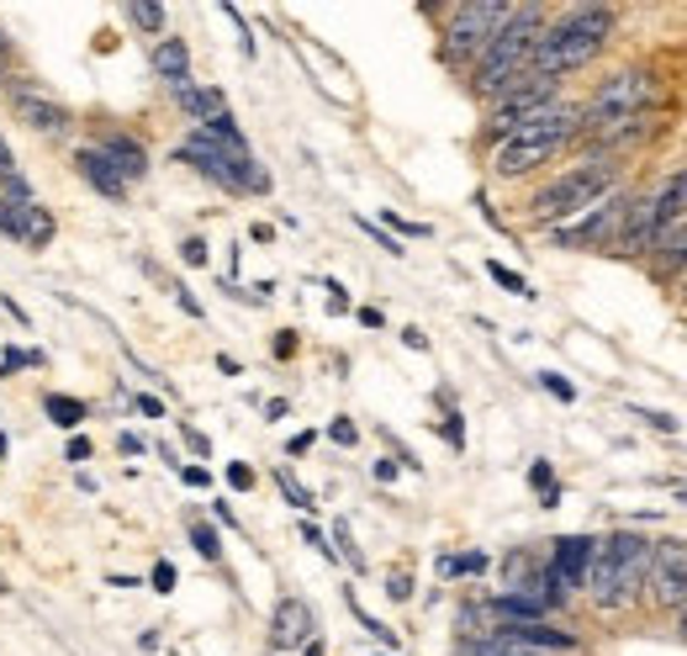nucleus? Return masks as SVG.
<instances>
[{
	"instance_id": "obj_41",
	"label": "nucleus",
	"mask_w": 687,
	"mask_h": 656,
	"mask_svg": "<svg viewBox=\"0 0 687 656\" xmlns=\"http://www.w3.org/2000/svg\"><path fill=\"white\" fill-rule=\"evenodd\" d=\"M138 408H143L148 418H165V403H159V397H138Z\"/></svg>"
},
{
	"instance_id": "obj_4",
	"label": "nucleus",
	"mask_w": 687,
	"mask_h": 656,
	"mask_svg": "<svg viewBox=\"0 0 687 656\" xmlns=\"http://www.w3.org/2000/svg\"><path fill=\"white\" fill-rule=\"evenodd\" d=\"M645 561H650V540L635 530H614L593 545V566H587V587H593L597 608H624L645 587Z\"/></svg>"
},
{
	"instance_id": "obj_8",
	"label": "nucleus",
	"mask_w": 687,
	"mask_h": 656,
	"mask_svg": "<svg viewBox=\"0 0 687 656\" xmlns=\"http://www.w3.org/2000/svg\"><path fill=\"white\" fill-rule=\"evenodd\" d=\"M645 593H650L656 608H687V540H677V535L650 540Z\"/></svg>"
},
{
	"instance_id": "obj_24",
	"label": "nucleus",
	"mask_w": 687,
	"mask_h": 656,
	"mask_svg": "<svg viewBox=\"0 0 687 656\" xmlns=\"http://www.w3.org/2000/svg\"><path fill=\"white\" fill-rule=\"evenodd\" d=\"M476 656H540V652H529V646H523V641H513V635H492V641H481V646H476Z\"/></svg>"
},
{
	"instance_id": "obj_12",
	"label": "nucleus",
	"mask_w": 687,
	"mask_h": 656,
	"mask_svg": "<svg viewBox=\"0 0 687 656\" xmlns=\"http://www.w3.org/2000/svg\"><path fill=\"white\" fill-rule=\"evenodd\" d=\"M593 535H561L555 540V551H550V583L571 593V587H587V566H593Z\"/></svg>"
},
{
	"instance_id": "obj_19",
	"label": "nucleus",
	"mask_w": 687,
	"mask_h": 656,
	"mask_svg": "<svg viewBox=\"0 0 687 656\" xmlns=\"http://www.w3.org/2000/svg\"><path fill=\"white\" fill-rule=\"evenodd\" d=\"M175 101H180V106H186L190 117L201 122V127H207V122L212 117H222V112H228V101H222V91H212V85H175Z\"/></svg>"
},
{
	"instance_id": "obj_10",
	"label": "nucleus",
	"mask_w": 687,
	"mask_h": 656,
	"mask_svg": "<svg viewBox=\"0 0 687 656\" xmlns=\"http://www.w3.org/2000/svg\"><path fill=\"white\" fill-rule=\"evenodd\" d=\"M624 207H629V201L603 196V201L587 207L576 222L555 228V243H561V249H597V243H614L618 239V222H624Z\"/></svg>"
},
{
	"instance_id": "obj_13",
	"label": "nucleus",
	"mask_w": 687,
	"mask_h": 656,
	"mask_svg": "<svg viewBox=\"0 0 687 656\" xmlns=\"http://www.w3.org/2000/svg\"><path fill=\"white\" fill-rule=\"evenodd\" d=\"M11 101H17L22 122H32L38 133H64V127L74 122L70 106H64V101H53L43 85H17V91H11Z\"/></svg>"
},
{
	"instance_id": "obj_7",
	"label": "nucleus",
	"mask_w": 687,
	"mask_h": 656,
	"mask_svg": "<svg viewBox=\"0 0 687 656\" xmlns=\"http://www.w3.org/2000/svg\"><path fill=\"white\" fill-rule=\"evenodd\" d=\"M519 6H502V0H471V6H455L450 27H445V53L450 59H476V53L492 49L502 27L513 22Z\"/></svg>"
},
{
	"instance_id": "obj_22",
	"label": "nucleus",
	"mask_w": 687,
	"mask_h": 656,
	"mask_svg": "<svg viewBox=\"0 0 687 656\" xmlns=\"http://www.w3.org/2000/svg\"><path fill=\"white\" fill-rule=\"evenodd\" d=\"M43 408L59 429H80V424H85V403H80V397H59V392H53V397H43Z\"/></svg>"
},
{
	"instance_id": "obj_18",
	"label": "nucleus",
	"mask_w": 687,
	"mask_h": 656,
	"mask_svg": "<svg viewBox=\"0 0 687 656\" xmlns=\"http://www.w3.org/2000/svg\"><path fill=\"white\" fill-rule=\"evenodd\" d=\"M148 64L165 74L169 85H186V80H190V49L180 43V38H159L154 53H148Z\"/></svg>"
},
{
	"instance_id": "obj_11",
	"label": "nucleus",
	"mask_w": 687,
	"mask_h": 656,
	"mask_svg": "<svg viewBox=\"0 0 687 656\" xmlns=\"http://www.w3.org/2000/svg\"><path fill=\"white\" fill-rule=\"evenodd\" d=\"M0 233L6 239L27 243V249H43L53 239V212H48L43 201H0Z\"/></svg>"
},
{
	"instance_id": "obj_20",
	"label": "nucleus",
	"mask_w": 687,
	"mask_h": 656,
	"mask_svg": "<svg viewBox=\"0 0 687 656\" xmlns=\"http://www.w3.org/2000/svg\"><path fill=\"white\" fill-rule=\"evenodd\" d=\"M650 207H656V222H662V228H672V222H687V170L672 175L662 191L650 196Z\"/></svg>"
},
{
	"instance_id": "obj_14",
	"label": "nucleus",
	"mask_w": 687,
	"mask_h": 656,
	"mask_svg": "<svg viewBox=\"0 0 687 656\" xmlns=\"http://www.w3.org/2000/svg\"><path fill=\"white\" fill-rule=\"evenodd\" d=\"M312 631H318V619H312V604L308 598H281L275 614H270V641L291 652V646H308Z\"/></svg>"
},
{
	"instance_id": "obj_35",
	"label": "nucleus",
	"mask_w": 687,
	"mask_h": 656,
	"mask_svg": "<svg viewBox=\"0 0 687 656\" xmlns=\"http://www.w3.org/2000/svg\"><path fill=\"white\" fill-rule=\"evenodd\" d=\"M386 593H392L397 604H403V598H413V577H407V572H392V583H386Z\"/></svg>"
},
{
	"instance_id": "obj_39",
	"label": "nucleus",
	"mask_w": 687,
	"mask_h": 656,
	"mask_svg": "<svg viewBox=\"0 0 687 656\" xmlns=\"http://www.w3.org/2000/svg\"><path fill=\"white\" fill-rule=\"evenodd\" d=\"M635 418H645V424H656V429H677V418H666V414H650V408H635Z\"/></svg>"
},
{
	"instance_id": "obj_28",
	"label": "nucleus",
	"mask_w": 687,
	"mask_h": 656,
	"mask_svg": "<svg viewBox=\"0 0 687 656\" xmlns=\"http://www.w3.org/2000/svg\"><path fill=\"white\" fill-rule=\"evenodd\" d=\"M190 545H196V551H201L207 561L222 556V545H217V530H212V524H190Z\"/></svg>"
},
{
	"instance_id": "obj_29",
	"label": "nucleus",
	"mask_w": 687,
	"mask_h": 656,
	"mask_svg": "<svg viewBox=\"0 0 687 656\" xmlns=\"http://www.w3.org/2000/svg\"><path fill=\"white\" fill-rule=\"evenodd\" d=\"M529 482L540 487V492H545V503H555V498H561V492H555V471H550L545 461H534L529 466Z\"/></svg>"
},
{
	"instance_id": "obj_36",
	"label": "nucleus",
	"mask_w": 687,
	"mask_h": 656,
	"mask_svg": "<svg viewBox=\"0 0 687 656\" xmlns=\"http://www.w3.org/2000/svg\"><path fill=\"white\" fill-rule=\"evenodd\" d=\"M169 587H175V566L159 561V566H154V593H169Z\"/></svg>"
},
{
	"instance_id": "obj_21",
	"label": "nucleus",
	"mask_w": 687,
	"mask_h": 656,
	"mask_svg": "<svg viewBox=\"0 0 687 656\" xmlns=\"http://www.w3.org/2000/svg\"><path fill=\"white\" fill-rule=\"evenodd\" d=\"M80 175H85V180H91L101 196H112V201H122V196H127V186H122L117 175H112V165L101 159V148H80Z\"/></svg>"
},
{
	"instance_id": "obj_6",
	"label": "nucleus",
	"mask_w": 687,
	"mask_h": 656,
	"mask_svg": "<svg viewBox=\"0 0 687 656\" xmlns=\"http://www.w3.org/2000/svg\"><path fill=\"white\" fill-rule=\"evenodd\" d=\"M614 191V159H582V165H571L566 175H555L545 191L534 196V207H529V218L540 222V228H566L571 218H582L587 207H597L603 196Z\"/></svg>"
},
{
	"instance_id": "obj_17",
	"label": "nucleus",
	"mask_w": 687,
	"mask_h": 656,
	"mask_svg": "<svg viewBox=\"0 0 687 656\" xmlns=\"http://www.w3.org/2000/svg\"><path fill=\"white\" fill-rule=\"evenodd\" d=\"M650 249H656V270H662V275H683V270H687V222L662 228Z\"/></svg>"
},
{
	"instance_id": "obj_47",
	"label": "nucleus",
	"mask_w": 687,
	"mask_h": 656,
	"mask_svg": "<svg viewBox=\"0 0 687 656\" xmlns=\"http://www.w3.org/2000/svg\"><path fill=\"white\" fill-rule=\"evenodd\" d=\"M683 635H687V614H683Z\"/></svg>"
},
{
	"instance_id": "obj_27",
	"label": "nucleus",
	"mask_w": 687,
	"mask_h": 656,
	"mask_svg": "<svg viewBox=\"0 0 687 656\" xmlns=\"http://www.w3.org/2000/svg\"><path fill=\"white\" fill-rule=\"evenodd\" d=\"M127 17H133L143 32H159V27H165V6H154V0H133Z\"/></svg>"
},
{
	"instance_id": "obj_42",
	"label": "nucleus",
	"mask_w": 687,
	"mask_h": 656,
	"mask_svg": "<svg viewBox=\"0 0 687 656\" xmlns=\"http://www.w3.org/2000/svg\"><path fill=\"white\" fill-rule=\"evenodd\" d=\"M186 445L196 450V456H207V435H196V429H186Z\"/></svg>"
},
{
	"instance_id": "obj_34",
	"label": "nucleus",
	"mask_w": 687,
	"mask_h": 656,
	"mask_svg": "<svg viewBox=\"0 0 687 656\" xmlns=\"http://www.w3.org/2000/svg\"><path fill=\"white\" fill-rule=\"evenodd\" d=\"M228 487H238V492H249V487H254V471H249V466H243V461H233V466H228Z\"/></svg>"
},
{
	"instance_id": "obj_45",
	"label": "nucleus",
	"mask_w": 687,
	"mask_h": 656,
	"mask_svg": "<svg viewBox=\"0 0 687 656\" xmlns=\"http://www.w3.org/2000/svg\"><path fill=\"white\" fill-rule=\"evenodd\" d=\"M275 355H281V361H285V355H296V340H291V334H281V340H275Z\"/></svg>"
},
{
	"instance_id": "obj_38",
	"label": "nucleus",
	"mask_w": 687,
	"mask_h": 656,
	"mask_svg": "<svg viewBox=\"0 0 687 656\" xmlns=\"http://www.w3.org/2000/svg\"><path fill=\"white\" fill-rule=\"evenodd\" d=\"M329 313H350V296H344L339 281H329Z\"/></svg>"
},
{
	"instance_id": "obj_16",
	"label": "nucleus",
	"mask_w": 687,
	"mask_h": 656,
	"mask_svg": "<svg viewBox=\"0 0 687 656\" xmlns=\"http://www.w3.org/2000/svg\"><path fill=\"white\" fill-rule=\"evenodd\" d=\"M101 159L112 165V175H117L122 186H133V180H143V175H148V154H143L133 138H122V133L101 144Z\"/></svg>"
},
{
	"instance_id": "obj_43",
	"label": "nucleus",
	"mask_w": 687,
	"mask_h": 656,
	"mask_svg": "<svg viewBox=\"0 0 687 656\" xmlns=\"http://www.w3.org/2000/svg\"><path fill=\"white\" fill-rule=\"evenodd\" d=\"M360 323H365V329H381V308H360Z\"/></svg>"
},
{
	"instance_id": "obj_15",
	"label": "nucleus",
	"mask_w": 687,
	"mask_h": 656,
	"mask_svg": "<svg viewBox=\"0 0 687 656\" xmlns=\"http://www.w3.org/2000/svg\"><path fill=\"white\" fill-rule=\"evenodd\" d=\"M656 233H662V222H656V207L650 201H629L624 207V222H618V249L624 254H641V249H650L656 243Z\"/></svg>"
},
{
	"instance_id": "obj_5",
	"label": "nucleus",
	"mask_w": 687,
	"mask_h": 656,
	"mask_svg": "<svg viewBox=\"0 0 687 656\" xmlns=\"http://www.w3.org/2000/svg\"><path fill=\"white\" fill-rule=\"evenodd\" d=\"M576 133V106H545L540 117H529L519 122L508 138H498V154H492V170L498 175H529V170H540L545 159H555L561 148H566V138Z\"/></svg>"
},
{
	"instance_id": "obj_23",
	"label": "nucleus",
	"mask_w": 687,
	"mask_h": 656,
	"mask_svg": "<svg viewBox=\"0 0 687 656\" xmlns=\"http://www.w3.org/2000/svg\"><path fill=\"white\" fill-rule=\"evenodd\" d=\"M487 572V556L481 551H466V556H439V577H476Z\"/></svg>"
},
{
	"instance_id": "obj_3",
	"label": "nucleus",
	"mask_w": 687,
	"mask_h": 656,
	"mask_svg": "<svg viewBox=\"0 0 687 656\" xmlns=\"http://www.w3.org/2000/svg\"><path fill=\"white\" fill-rule=\"evenodd\" d=\"M650 106H656V74L618 70V74H608L593 91V101L576 112V127L603 138V144H618V138H629V133L641 127Z\"/></svg>"
},
{
	"instance_id": "obj_40",
	"label": "nucleus",
	"mask_w": 687,
	"mask_h": 656,
	"mask_svg": "<svg viewBox=\"0 0 687 656\" xmlns=\"http://www.w3.org/2000/svg\"><path fill=\"white\" fill-rule=\"evenodd\" d=\"M180 477H186L190 487H207V482H212V477H207V471H201V466H180Z\"/></svg>"
},
{
	"instance_id": "obj_44",
	"label": "nucleus",
	"mask_w": 687,
	"mask_h": 656,
	"mask_svg": "<svg viewBox=\"0 0 687 656\" xmlns=\"http://www.w3.org/2000/svg\"><path fill=\"white\" fill-rule=\"evenodd\" d=\"M397 477V461H376V482H392Z\"/></svg>"
},
{
	"instance_id": "obj_9",
	"label": "nucleus",
	"mask_w": 687,
	"mask_h": 656,
	"mask_svg": "<svg viewBox=\"0 0 687 656\" xmlns=\"http://www.w3.org/2000/svg\"><path fill=\"white\" fill-rule=\"evenodd\" d=\"M545 106H555V80H540V74H529L523 85H513L508 96H498V106H492V117H487V133L492 138H508L519 122L540 117Z\"/></svg>"
},
{
	"instance_id": "obj_33",
	"label": "nucleus",
	"mask_w": 687,
	"mask_h": 656,
	"mask_svg": "<svg viewBox=\"0 0 687 656\" xmlns=\"http://www.w3.org/2000/svg\"><path fill=\"white\" fill-rule=\"evenodd\" d=\"M329 435H333V445H355V439H360V429H355V424H350V418H333V424H329Z\"/></svg>"
},
{
	"instance_id": "obj_26",
	"label": "nucleus",
	"mask_w": 687,
	"mask_h": 656,
	"mask_svg": "<svg viewBox=\"0 0 687 656\" xmlns=\"http://www.w3.org/2000/svg\"><path fill=\"white\" fill-rule=\"evenodd\" d=\"M487 275L498 281L502 292H513V296H534V292H529V281H523L519 270H508V265H502V260H487Z\"/></svg>"
},
{
	"instance_id": "obj_25",
	"label": "nucleus",
	"mask_w": 687,
	"mask_h": 656,
	"mask_svg": "<svg viewBox=\"0 0 687 656\" xmlns=\"http://www.w3.org/2000/svg\"><path fill=\"white\" fill-rule=\"evenodd\" d=\"M275 487H281V492H285V503H296V509H302V513H312V509H318V503H312V492H308V487H302V482H296V477H291L285 466H281V471H275Z\"/></svg>"
},
{
	"instance_id": "obj_46",
	"label": "nucleus",
	"mask_w": 687,
	"mask_h": 656,
	"mask_svg": "<svg viewBox=\"0 0 687 656\" xmlns=\"http://www.w3.org/2000/svg\"><path fill=\"white\" fill-rule=\"evenodd\" d=\"M0 64H6V38H0Z\"/></svg>"
},
{
	"instance_id": "obj_37",
	"label": "nucleus",
	"mask_w": 687,
	"mask_h": 656,
	"mask_svg": "<svg viewBox=\"0 0 687 656\" xmlns=\"http://www.w3.org/2000/svg\"><path fill=\"white\" fill-rule=\"evenodd\" d=\"M180 254H186V265H207V243H201V239H186Z\"/></svg>"
},
{
	"instance_id": "obj_2",
	"label": "nucleus",
	"mask_w": 687,
	"mask_h": 656,
	"mask_svg": "<svg viewBox=\"0 0 687 656\" xmlns=\"http://www.w3.org/2000/svg\"><path fill=\"white\" fill-rule=\"evenodd\" d=\"M614 22L618 17L608 6H571L561 22L545 27L540 53H534V74L540 80H561V74L593 64L597 53H603V43L614 38Z\"/></svg>"
},
{
	"instance_id": "obj_30",
	"label": "nucleus",
	"mask_w": 687,
	"mask_h": 656,
	"mask_svg": "<svg viewBox=\"0 0 687 656\" xmlns=\"http://www.w3.org/2000/svg\"><path fill=\"white\" fill-rule=\"evenodd\" d=\"M540 387H545V392H555L561 403H571V397H576V387H571L566 376H555V371H540Z\"/></svg>"
},
{
	"instance_id": "obj_31",
	"label": "nucleus",
	"mask_w": 687,
	"mask_h": 656,
	"mask_svg": "<svg viewBox=\"0 0 687 656\" xmlns=\"http://www.w3.org/2000/svg\"><path fill=\"white\" fill-rule=\"evenodd\" d=\"M333 535H339V545H344V561H350V566H360V572H365V556H360V551H355V540H350V524H344V519L333 524Z\"/></svg>"
},
{
	"instance_id": "obj_1",
	"label": "nucleus",
	"mask_w": 687,
	"mask_h": 656,
	"mask_svg": "<svg viewBox=\"0 0 687 656\" xmlns=\"http://www.w3.org/2000/svg\"><path fill=\"white\" fill-rule=\"evenodd\" d=\"M540 38H545V11H540V6H519L513 22L492 38V49L476 59V80H471L476 96L498 101V96H508L513 85H523V80L534 74Z\"/></svg>"
},
{
	"instance_id": "obj_32",
	"label": "nucleus",
	"mask_w": 687,
	"mask_h": 656,
	"mask_svg": "<svg viewBox=\"0 0 687 656\" xmlns=\"http://www.w3.org/2000/svg\"><path fill=\"white\" fill-rule=\"evenodd\" d=\"M381 218L392 222L397 233H407V239H428V228H424V222H407V218H397V212H381Z\"/></svg>"
}]
</instances>
